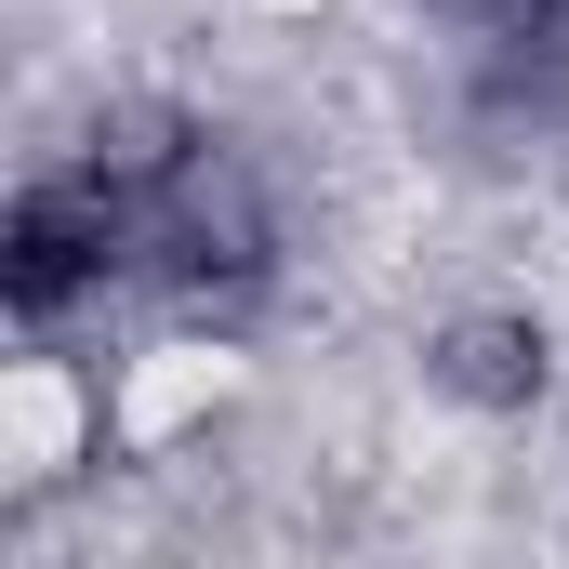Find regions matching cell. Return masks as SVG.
<instances>
[{
    "label": "cell",
    "mask_w": 569,
    "mask_h": 569,
    "mask_svg": "<svg viewBox=\"0 0 569 569\" xmlns=\"http://www.w3.org/2000/svg\"><path fill=\"white\" fill-rule=\"evenodd\" d=\"M463 27H490V40H530V27H557V0H450Z\"/></svg>",
    "instance_id": "obj_1"
}]
</instances>
